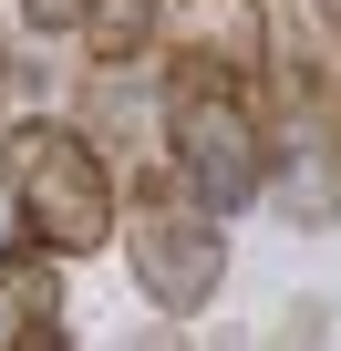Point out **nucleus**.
<instances>
[{"label": "nucleus", "mask_w": 341, "mask_h": 351, "mask_svg": "<svg viewBox=\"0 0 341 351\" xmlns=\"http://www.w3.org/2000/svg\"><path fill=\"white\" fill-rule=\"evenodd\" d=\"M155 62H165V73L269 83V62H279V21H269V0H165V21H155Z\"/></svg>", "instance_id": "nucleus-5"}, {"label": "nucleus", "mask_w": 341, "mask_h": 351, "mask_svg": "<svg viewBox=\"0 0 341 351\" xmlns=\"http://www.w3.org/2000/svg\"><path fill=\"white\" fill-rule=\"evenodd\" d=\"M290 11H300L310 32H331V42H341V0H290Z\"/></svg>", "instance_id": "nucleus-11"}, {"label": "nucleus", "mask_w": 341, "mask_h": 351, "mask_svg": "<svg viewBox=\"0 0 341 351\" xmlns=\"http://www.w3.org/2000/svg\"><path fill=\"white\" fill-rule=\"evenodd\" d=\"M0 197H11V238L52 248L62 269L124 238L114 155H104L93 124H73V114H21L11 134H0Z\"/></svg>", "instance_id": "nucleus-1"}, {"label": "nucleus", "mask_w": 341, "mask_h": 351, "mask_svg": "<svg viewBox=\"0 0 341 351\" xmlns=\"http://www.w3.org/2000/svg\"><path fill=\"white\" fill-rule=\"evenodd\" d=\"M320 341H331V300H290L269 330V351H320Z\"/></svg>", "instance_id": "nucleus-8"}, {"label": "nucleus", "mask_w": 341, "mask_h": 351, "mask_svg": "<svg viewBox=\"0 0 341 351\" xmlns=\"http://www.w3.org/2000/svg\"><path fill=\"white\" fill-rule=\"evenodd\" d=\"M124 351H197V341H187V330H176V320H155V330H134V341H124Z\"/></svg>", "instance_id": "nucleus-10"}, {"label": "nucleus", "mask_w": 341, "mask_h": 351, "mask_svg": "<svg viewBox=\"0 0 341 351\" xmlns=\"http://www.w3.org/2000/svg\"><path fill=\"white\" fill-rule=\"evenodd\" d=\"M155 21H165V0H93V11H83V52L104 62V73H124L134 52H155Z\"/></svg>", "instance_id": "nucleus-7"}, {"label": "nucleus", "mask_w": 341, "mask_h": 351, "mask_svg": "<svg viewBox=\"0 0 341 351\" xmlns=\"http://www.w3.org/2000/svg\"><path fill=\"white\" fill-rule=\"evenodd\" d=\"M114 248L134 258V289L155 300V320H197V310L228 289V217L187 186L176 165H155L145 186H134Z\"/></svg>", "instance_id": "nucleus-4"}, {"label": "nucleus", "mask_w": 341, "mask_h": 351, "mask_svg": "<svg viewBox=\"0 0 341 351\" xmlns=\"http://www.w3.org/2000/svg\"><path fill=\"white\" fill-rule=\"evenodd\" d=\"M83 11H93V0H21L32 32H83Z\"/></svg>", "instance_id": "nucleus-9"}, {"label": "nucleus", "mask_w": 341, "mask_h": 351, "mask_svg": "<svg viewBox=\"0 0 341 351\" xmlns=\"http://www.w3.org/2000/svg\"><path fill=\"white\" fill-rule=\"evenodd\" d=\"M0 73H11V62H0Z\"/></svg>", "instance_id": "nucleus-12"}, {"label": "nucleus", "mask_w": 341, "mask_h": 351, "mask_svg": "<svg viewBox=\"0 0 341 351\" xmlns=\"http://www.w3.org/2000/svg\"><path fill=\"white\" fill-rule=\"evenodd\" d=\"M269 207L290 228L341 217V42L310 32L300 11L279 21L269 62Z\"/></svg>", "instance_id": "nucleus-2"}, {"label": "nucleus", "mask_w": 341, "mask_h": 351, "mask_svg": "<svg viewBox=\"0 0 341 351\" xmlns=\"http://www.w3.org/2000/svg\"><path fill=\"white\" fill-rule=\"evenodd\" d=\"M0 351H73L62 330V258L11 238L0 248Z\"/></svg>", "instance_id": "nucleus-6"}, {"label": "nucleus", "mask_w": 341, "mask_h": 351, "mask_svg": "<svg viewBox=\"0 0 341 351\" xmlns=\"http://www.w3.org/2000/svg\"><path fill=\"white\" fill-rule=\"evenodd\" d=\"M155 134H165V165H176L217 217H238L248 197H269V83L165 73V93H155Z\"/></svg>", "instance_id": "nucleus-3"}]
</instances>
